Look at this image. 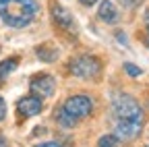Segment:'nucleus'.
I'll use <instances>...</instances> for the list:
<instances>
[{"instance_id": "f257e3e1", "label": "nucleus", "mask_w": 149, "mask_h": 147, "mask_svg": "<svg viewBox=\"0 0 149 147\" xmlns=\"http://www.w3.org/2000/svg\"><path fill=\"white\" fill-rule=\"evenodd\" d=\"M40 13L35 0H0V19L8 27H27Z\"/></svg>"}, {"instance_id": "f03ea898", "label": "nucleus", "mask_w": 149, "mask_h": 147, "mask_svg": "<svg viewBox=\"0 0 149 147\" xmlns=\"http://www.w3.org/2000/svg\"><path fill=\"white\" fill-rule=\"evenodd\" d=\"M114 114L118 120L122 118H128V120H143V110L141 106L126 93H118L114 95Z\"/></svg>"}, {"instance_id": "7ed1b4c3", "label": "nucleus", "mask_w": 149, "mask_h": 147, "mask_svg": "<svg viewBox=\"0 0 149 147\" xmlns=\"http://www.w3.org/2000/svg\"><path fill=\"white\" fill-rule=\"evenodd\" d=\"M68 68H70V72L74 77L95 79V77H100V72H102V62L95 56H79V58L70 60Z\"/></svg>"}, {"instance_id": "20e7f679", "label": "nucleus", "mask_w": 149, "mask_h": 147, "mask_svg": "<svg viewBox=\"0 0 149 147\" xmlns=\"http://www.w3.org/2000/svg\"><path fill=\"white\" fill-rule=\"evenodd\" d=\"M66 112L70 114V116H74V118H85V116H89L91 114V110H93V102H91V98H87V95H83V93H79V95H70L66 102H64V106H62Z\"/></svg>"}, {"instance_id": "39448f33", "label": "nucleus", "mask_w": 149, "mask_h": 147, "mask_svg": "<svg viewBox=\"0 0 149 147\" xmlns=\"http://www.w3.org/2000/svg\"><path fill=\"white\" fill-rule=\"evenodd\" d=\"M29 89L33 95H40V98H52L54 95V89H56V81L50 75H35L29 83Z\"/></svg>"}, {"instance_id": "423d86ee", "label": "nucleus", "mask_w": 149, "mask_h": 147, "mask_svg": "<svg viewBox=\"0 0 149 147\" xmlns=\"http://www.w3.org/2000/svg\"><path fill=\"white\" fill-rule=\"evenodd\" d=\"M141 126H143V120H128V118H122L118 120L116 124V137L120 141H133L135 137H139L141 133Z\"/></svg>"}, {"instance_id": "0eeeda50", "label": "nucleus", "mask_w": 149, "mask_h": 147, "mask_svg": "<svg viewBox=\"0 0 149 147\" xmlns=\"http://www.w3.org/2000/svg\"><path fill=\"white\" fill-rule=\"evenodd\" d=\"M42 108H44L42 98H37V95H27V98H23V100H19V104H17L19 114L25 116V118L40 114V112H42Z\"/></svg>"}, {"instance_id": "6e6552de", "label": "nucleus", "mask_w": 149, "mask_h": 147, "mask_svg": "<svg viewBox=\"0 0 149 147\" xmlns=\"http://www.w3.org/2000/svg\"><path fill=\"white\" fill-rule=\"evenodd\" d=\"M52 17H54L56 25L62 27L64 31H70V33L77 31V25H74V21H72V15H70L66 8H62V6H58V4L52 6Z\"/></svg>"}, {"instance_id": "1a4fd4ad", "label": "nucleus", "mask_w": 149, "mask_h": 147, "mask_svg": "<svg viewBox=\"0 0 149 147\" xmlns=\"http://www.w3.org/2000/svg\"><path fill=\"white\" fill-rule=\"evenodd\" d=\"M100 19L104 21V23H114V21H118V10H116V6H114V2L112 0H104V2L100 4Z\"/></svg>"}, {"instance_id": "9d476101", "label": "nucleus", "mask_w": 149, "mask_h": 147, "mask_svg": "<svg viewBox=\"0 0 149 147\" xmlns=\"http://www.w3.org/2000/svg\"><path fill=\"white\" fill-rule=\"evenodd\" d=\"M35 54H37V58H40L42 62H54L56 58H58V48L52 46V44H44V46L35 48Z\"/></svg>"}, {"instance_id": "9b49d317", "label": "nucleus", "mask_w": 149, "mask_h": 147, "mask_svg": "<svg viewBox=\"0 0 149 147\" xmlns=\"http://www.w3.org/2000/svg\"><path fill=\"white\" fill-rule=\"evenodd\" d=\"M17 68V58L13 56V58H6L4 62H0V85L4 83V79L10 75V72Z\"/></svg>"}, {"instance_id": "f8f14e48", "label": "nucleus", "mask_w": 149, "mask_h": 147, "mask_svg": "<svg viewBox=\"0 0 149 147\" xmlns=\"http://www.w3.org/2000/svg\"><path fill=\"white\" fill-rule=\"evenodd\" d=\"M58 122H60V126H62V128H72L74 124H77V118L70 116V114L66 112V110L62 108L60 112H58Z\"/></svg>"}, {"instance_id": "ddd939ff", "label": "nucleus", "mask_w": 149, "mask_h": 147, "mask_svg": "<svg viewBox=\"0 0 149 147\" xmlns=\"http://www.w3.org/2000/svg\"><path fill=\"white\" fill-rule=\"evenodd\" d=\"M97 145H100V147H118V145H120V139H118L116 135H106V137H102V139L97 141Z\"/></svg>"}, {"instance_id": "4468645a", "label": "nucleus", "mask_w": 149, "mask_h": 147, "mask_svg": "<svg viewBox=\"0 0 149 147\" xmlns=\"http://www.w3.org/2000/svg\"><path fill=\"white\" fill-rule=\"evenodd\" d=\"M124 70H126V75H130V77H139L141 72H143V70H141L139 66L130 64V62H126V64H124Z\"/></svg>"}, {"instance_id": "2eb2a0df", "label": "nucleus", "mask_w": 149, "mask_h": 147, "mask_svg": "<svg viewBox=\"0 0 149 147\" xmlns=\"http://www.w3.org/2000/svg\"><path fill=\"white\" fill-rule=\"evenodd\" d=\"M6 118V102H4V98L0 95V122H2Z\"/></svg>"}, {"instance_id": "dca6fc26", "label": "nucleus", "mask_w": 149, "mask_h": 147, "mask_svg": "<svg viewBox=\"0 0 149 147\" xmlns=\"http://www.w3.org/2000/svg\"><path fill=\"white\" fill-rule=\"evenodd\" d=\"M120 2H122V6H126V8H135V6L141 4V0H120Z\"/></svg>"}, {"instance_id": "f3484780", "label": "nucleus", "mask_w": 149, "mask_h": 147, "mask_svg": "<svg viewBox=\"0 0 149 147\" xmlns=\"http://www.w3.org/2000/svg\"><path fill=\"white\" fill-rule=\"evenodd\" d=\"M35 147H62V145L56 143V141H46V143H37Z\"/></svg>"}, {"instance_id": "a211bd4d", "label": "nucleus", "mask_w": 149, "mask_h": 147, "mask_svg": "<svg viewBox=\"0 0 149 147\" xmlns=\"http://www.w3.org/2000/svg\"><path fill=\"white\" fill-rule=\"evenodd\" d=\"M0 147H10V145H8V141H6L2 135H0Z\"/></svg>"}, {"instance_id": "6ab92c4d", "label": "nucleus", "mask_w": 149, "mask_h": 147, "mask_svg": "<svg viewBox=\"0 0 149 147\" xmlns=\"http://www.w3.org/2000/svg\"><path fill=\"white\" fill-rule=\"evenodd\" d=\"M97 0H81V4H85V6H91V4H95Z\"/></svg>"}, {"instance_id": "aec40b11", "label": "nucleus", "mask_w": 149, "mask_h": 147, "mask_svg": "<svg viewBox=\"0 0 149 147\" xmlns=\"http://www.w3.org/2000/svg\"><path fill=\"white\" fill-rule=\"evenodd\" d=\"M145 27H147V31H149V10L145 13Z\"/></svg>"}, {"instance_id": "412c9836", "label": "nucleus", "mask_w": 149, "mask_h": 147, "mask_svg": "<svg viewBox=\"0 0 149 147\" xmlns=\"http://www.w3.org/2000/svg\"><path fill=\"white\" fill-rule=\"evenodd\" d=\"M147 48H149V38H147Z\"/></svg>"}]
</instances>
